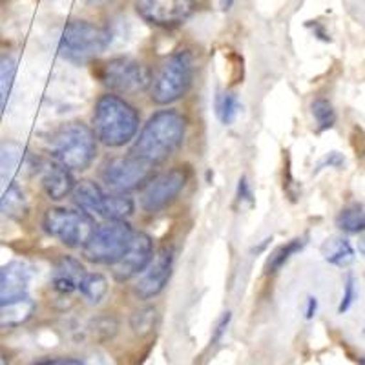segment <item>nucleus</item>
Masks as SVG:
<instances>
[{"mask_svg":"<svg viewBox=\"0 0 365 365\" xmlns=\"http://www.w3.org/2000/svg\"><path fill=\"white\" fill-rule=\"evenodd\" d=\"M311 112L316 120V125H318L319 132L332 128L334 123H336V112H334L332 104L329 103L327 99H316L314 103L311 104Z\"/></svg>","mask_w":365,"mask_h":365,"instance_id":"nucleus-29","label":"nucleus"},{"mask_svg":"<svg viewBox=\"0 0 365 365\" xmlns=\"http://www.w3.org/2000/svg\"><path fill=\"white\" fill-rule=\"evenodd\" d=\"M230 319H232V312H228V311L223 312V316L217 319V325H216V329H214V336H212V341H214V344L223 338V334L227 332L228 325H230Z\"/></svg>","mask_w":365,"mask_h":365,"instance_id":"nucleus-32","label":"nucleus"},{"mask_svg":"<svg viewBox=\"0 0 365 365\" xmlns=\"http://www.w3.org/2000/svg\"><path fill=\"white\" fill-rule=\"evenodd\" d=\"M135 230L126 220H104L83 247V256L96 265H115L128 252Z\"/></svg>","mask_w":365,"mask_h":365,"instance_id":"nucleus-5","label":"nucleus"},{"mask_svg":"<svg viewBox=\"0 0 365 365\" xmlns=\"http://www.w3.org/2000/svg\"><path fill=\"white\" fill-rule=\"evenodd\" d=\"M354 299H356V287H354V278L349 274L347 279L344 283V294H341V302H340V307H338V312L344 314L347 312L349 309L353 307Z\"/></svg>","mask_w":365,"mask_h":365,"instance_id":"nucleus-31","label":"nucleus"},{"mask_svg":"<svg viewBox=\"0 0 365 365\" xmlns=\"http://www.w3.org/2000/svg\"><path fill=\"white\" fill-rule=\"evenodd\" d=\"M322 256L334 267H349L354 262V249L345 237H331L322 245Z\"/></svg>","mask_w":365,"mask_h":365,"instance_id":"nucleus-19","label":"nucleus"},{"mask_svg":"<svg viewBox=\"0 0 365 365\" xmlns=\"http://www.w3.org/2000/svg\"><path fill=\"white\" fill-rule=\"evenodd\" d=\"M51 154L68 170H86L97 155V137L84 123H68L55 132Z\"/></svg>","mask_w":365,"mask_h":365,"instance_id":"nucleus-3","label":"nucleus"},{"mask_svg":"<svg viewBox=\"0 0 365 365\" xmlns=\"http://www.w3.org/2000/svg\"><path fill=\"white\" fill-rule=\"evenodd\" d=\"M110 46V34L88 21H70L61 35L58 50L73 61L97 57Z\"/></svg>","mask_w":365,"mask_h":365,"instance_id":"nucleus-7","label":"nucleus"},{"mask_svg":"<svg viewBox=\"0 0 365 365\" xmlns=\"http://www.w3.org/2000/svg\"><path fill=\"white\" fill-rule=\"evenodd\" d=\"M29 287V269L22 262L0 267V307L24 299Z\"/></svg>","mask_w":365,"mask_h":365,"instance_id":"nucleus-14","label":"nucleus"},{"mask_svg":"<svg viewBox=\"0 0 365 365\" xmlns=\"http://www.w3.org/2000/svg\"><path fill=\"white\" fill-rule=\"evenodd\" d=\"M187 181L188 172L182 166H174L170 170H165L154 178H150L143 185V210L148 212V214H158V212L165 210L166 207H170L179 197L182 188L187 187Z\"/></svg>","mask_w":365,"mask_h":365,"instance_id":"nucleus-9","label":"nucleus"},{"mask_svg":"<svg viewBox=\"0 0 365 365\" xmlns=\"http://www.w3.org/2000/svg\"><path fill=\"white\" fill-rule=\"evenodd\" d=\"M344 163H345V159L341 158V155L338 154V152H332V154H329L327 158H325V161L322 163V165H319V166L329 165V166H334V168H341V166H344Z\"/></svg>","mask_w":365,"mask_h":365,"instance_id":"nucleus-35","label":"nucleus"},{"mask_svg":"<svg viewBox=\"0 0 365 365\" xmlns=\"http://www.w3.org/2000/svg\"><path fill=\"white\" fill-rule=\"evenodd\" d=\"M303 247H305V240H302V237H296V240H291L289 243H285V245L278 247V249L270 254L269 259H267L265 272L267 274L278 272V270L282 269V267L285 265V263L289 262L296 252H299Z\"/></svg>","mask_w":365,"mask_h":365,"instance_id":"nucleus-25","label":"nucleus"},{"mask_svg":"<svg viewBox=\"0 0 365 365\" xmlns=\"http://www.w3.org/2000/svg\"><path fill=\"white\" fill-rule=\"evenodd\" d=\"M159 322L158 309L155 307H143L139 311H135L130 318V325H132L133 332L137 336H148L155 331Z\"/></svg>","mask_w":365,"mask_h":365,"instance_id":"nucleus-27","label":"nucleus"},{"mask_svg":"<svg viewBox=\"0 0 365 365\" xmlns=\"http://www.w3.org/2000/svg\"><path fill=\"white\" fill-rule=\"evenodd\" d=\"M26 208L24 194L21 188L11 181L0 175V210L9 216L15 214H22Z\"/></svg>","mask_w":365,"mask_h":365,"instance_id":"nucleus-22","label":"nucleus"},{"mask_svg":"<svg viewBox=\"0 0 365 365\" xmlns=\"http://www.w3.org/2000/svg\"><path fill=\"white\" fill-rule=\"evenodd\" d=\"M316 311H318V299L312 298V296H309V298H307V311H305V318L312 319V318H314Z\"/></svg>","mask_w":365,"mask_h":365,"instance_id":"nucleus-36","label":"nucleus"},{"mask_svg":"<svg viewBox=\"0 0 365 365\" xmlns=\"http://www.w3.org/2000/svg\"><path fill=\"white\" fill-rule=\"evenodd\" d=\"M237 200L243 203V201H249L252 203V190H250V185L247 181V178H241L240 179V185H237Z\"/></svg>","mask_w":365,"mask_h":365,"instance_id":"nucleus-34","label":"nucleus"},{"mask_svg":"<svg viewBox=\"0 0 365 365\" xmlns=\"http://www.w3.org/2000/svg\"><path fill=\"white\" fill-rule=\"evenodd\" d=\"M135 210V203L130 197L128 192H110L106 194L103 207L104 220H126Z\"/></svg>","mask_w":365,"mask_h":365,"instance_id":"nucleus-20","label":"nucleus"},{"mask_svg":"<svg viewBox=\"0 0 365 365\" xmlns=\"http://www.w3.org/2000/svg\"><path fill=\"white\" fill-rule=\"evenodd\" d=\"M83 2L88 6H96V8H99V6L110 4V2H113V0H83Z\"/></svg>","mask_w":365,"mask_h":365,"instance_id":"nucleus-37","label":"nucleus"},{"mask_svg":"<svg viewBox=\"0 0 365 365\" xmlns=\"http://www.w3.org/2000/svg\"><path fill=\"white\" fill-rule=\"evenodd\" d=\"M42 227L63 245L70 249H83L96 228V221L93 216L81 208L73 210V208L55 207L44 214Z\"/></svg>","mask_w":365,"mask_h":365,"instance_id":"nucleus-6","label":"nucleus"},{"mask_svg":"<svg viewBox=\"0 0 365 365\" xmlns=\"http://www.w3.org/2000/svg\"><path fill=\"white\" fill-rule=\"evenodd\" d=\"M35 311V303L26 296L15 303L0 307V329H15L26 324Z\"/></svg>","mask_w":365,"mask_h":365,"instance_id":"nucleus-18","label":"nucleus"},{"mask_svg":"<svg viewBox=\"0 0 365 365\" xmlns=\"http://www.w3.org/2000/svg\"><path fill=\"white\" fill-rule=\"evenodd\" d=\"M17 63L8 53H0V110H4L6 103L11 93L13 81H15Z\"/></svg>","mask_w":365,"mask_h":365,"instance_id":"nucleus-26","label":"nucleus"},{"mask_svg":"<svg viewBox=\"0 0 365 365\" xmlns=\"http://www.w3.org/2000/svg\"><path fill=\"white\" fill-rule=\"evenodd\" d=\"M75 179L71 175V170H68L66 166L53 163L48 165L42 172V188L48 194V197L53 201L64 200L66 195L73 194Z\"/></svg>","mask_w":365,"mask_h":365,"instance_id":"nucleus-16","label":"nucleus"},{"mask_svg":"<svg viewBox=\"0 0 365 365\" xmlns=\"http://www.w3.org/2000/svg\"><path fill=\"white\" fill-rule=\"evenodd\" d=\"M0 365H8V361H6V358L0 356Z\"/></svg>","mask_w":365,"mask_h":365,"instance_id":"nucleus-39","label":"nucleus"},{"mask_svg":"<svg viewBox=\"0 0 365 365\" xmlns=\"http://www.w3.org/2000/svg\"><path fill=\"white\" fill-rule=\"evenodd\" d=\"M117 329H119V324H117V319L112 318V316H99V318L91 319L90 324L91 336L99 341L112 340L117 334Z\"/></svg>","mask_w":365,"mask_h":365,"instance_id":"nucleus-30","label":"nucleus"},{"mask_svg":"<svg viewBox=\"0 0 365 365\" xmlns=\"http://www.w3.org/2000/svg\"><path fill=\"white\" fill-rule=\"evenodd\" d=\"M155 256L154 241L148 234L135 232L128 252L112 265V274L117 282H130L135 276H141Z\"/></svg>","mask_w":365,"mask_h":365,"instance_id":"nucleus-12","label":"nucleus"},{"mask_svg":"<svg viewBox=\"0 0 365 365\" xmlns=\"http://www.w3.org/2000/svg\"><path fill=\"white\" fill-rule=\"evenodd\" d=\"M104 200H106V192L97 185L96 181L84 179L77 182L73 188V201L81 210L88 212L90 216H103Z\"/></svg>","mask_w":365,"mask_h":365,"instance_id":"nucleus-17","label":"nucleus"},{"mask_svg":"<svg viewBox=\"0 0 365 365\" xmlns=\"http://www.w3.org/2000/svg\"><path fill=\"white\" fill-rule=\"evenodd\" d=\"M152 165L130 155H119L104 163L101 178L113 192H132L143 187L152 175Z\"/></svg>","mask_w":365,"mask_h":365,"instance_id":"nucleus-10","label":"nucleus"},{"mask_svg":"<svg viewBox=\"0 0 365 365\" xmlns=\"http://www.w3.org/2000/svg\"><path fill=\"white\" fill-rule=\"evenodd\" d=\"M187 119L178 110H159L133 141L130 154L148 165H161L172 158L185 141Z\"/></svg>","mask_w":365,"mask_h":365,"instance_id":"nucleus-1","label":"nucleus"},{"mask_svg":"<svg viewBox=\"0 0 365 365\" xmlns=\"http://www.w3.org/2000/svg\"><path fill=\"white\" fill-rule=\"evenodd\" d=\"M84 276H86V269L79 259L71 256H63L55 265L51 285L58 294H71V292L79 291V285Z\"/></svg>","mask_w":365,"mask_h":365,"instance_id":"nucleus-15","label":"nucleus"},{"mask_svg":"<svg viewBox=\"0 0 365 365\" xmlns=\"http://www.w3.org/2000/svg\"><path fill=\"white\" fill-rule=\"evenodd\" d=\"M194 79V58L188 50H179L166 58L152 75L150 99L155 104H172L187 96Z\"/></svg>","mask_w":365,"mask_h":365,"instance_id":"nucleus-4","label":"nucleus"},{"mask_svg":"<svg viewBox=\"0 0 365 365\" xmlns=\"http://www.w3.org/2000/svg\"><path fill=\"white\" fill-rule=\"evenodd\" d=\"M91 123L97 141L110 148H120L135 139L141 119L128 101L110 91L97 99Z\"/></svg>","mask_w":365,"mask_h":365,"instance_id":"nucleus-2","label":"nucleus"},{"mask_svg":"<svg viewBox=\"0 0 365 365\" xmlns=\"http://www.w3.org/2000/svg\"><path fill=\"white\" fill-rule=\"evenodd\" d=\"M336 227L347 234L365 232V210L360 205H349L341 208L336 217Z\"/></svg>","mask_w":365,"mask_h":365,"instance_id":"nucleus-24","label":"nucleus"},{"mask_svg":"<svg viewBox=\"0 0 365 365\" xmlns=\"http://www.w3.org/2000/svg\"><path fill=\"white\" fill-rule=\"evenodd\" d=\"M26 152L17 143H4L0 145V175L13 179L24 166Z\"/></svg>","mask_w":365,"mask_h":365,"instance_id":"nucleus-21","label":"nucleus"},{"mask_svg":"<svg viewBox=\"0 0 365 365\" xmlns=\"http://www.w3.org/2000/svg\"><path fill=\"white\" fill-rule=\"evenodd\" d=\"M240 110H241V104L236 93H221V96H217L216 112L223 125L227 126L234 125V120H236L237 115H240Z\"/></svg>","mask_w":365,"mask_h":365,"instance_id":"nucleus-28","label":"nucleus"},{"mask_svg":"<svg viewBox=\"0 0 365 365\" xmlns=\"http://www.w3.org/2000/svg\"><path fill=\"white\" fill-rule=\"evenodd\" d=\"M79 291L90 305H99L108 294V279L101 272H86L79 285Z\"/></svg>","mask_w":365,"mask_h":365,"instance_id":"nucleus-23","label":"nucleus"},{"mask_svg":"<svg viewBox=\"0 0 365 365\" xmlns=\"http://www.w3.org/2000/svg\"><path fill=\"white\" fill-rule=\"evenodd\" d=\"M34 365H84L79 358L71 356H58V358H46V360L35 361Z\"/></svg>","mask_w":365,"mask_h":365,"instance_id":"nucleus-33","label":"nucleus"},{"mask_svg":"<svg viewBox=\"0 0 365 365\" xmlns=\"http://www.w3.org/2000/svg\"><path fill=\"white\" fill-rule=\"evenodd\" d=\"M135 8L150 24L175 28L194 13L195 0H135Z\"/></svg>","mask_w":365,"mask_h":365,"instance_id":"nucleus-11","label":"nucleus"},{"mask_svg":"<svg viewBox=\"0 0 365 365\" xmlns=\"http://www.w3.org/2000/svg\"><path fill=\"white\" fill-rule=\"evenodd\" d=\"M103 83L117 96H133L145 91L152 83V71L139 61L128 57L112 58L103 68Z\"/></svg>","mask_w":365,"mask_h":365,"instance_id":"nucleus-8","label":"nucleus"},{"mask_svg":"<svg viewBox=\"0 0 365 365\" xmlns=\"http://www.w3.org/2000/svg\"><path fill=\"white\" fill-rule=\"evenodd\" d=\"M358 250H360L361 256H365V234L360 237V241H358Z\"/></svg>","mask_w":365,"mask_h":365,"instance_id":"nucleus-38","label":"nucleus"},{"mask_svg":"<svg viewBox=\"0 0 365 365\" xmlns=\"http://www.w3.org/2000/svg\"><path fill=\"white\" fill-rule=\"evenodd\" d=\"M172 269H174V250L163 249L158 252L148 265V269L141 274V278L137 279L133 285V294L139 299L146 302L165 291L166 283L170 282Z\"/></svg>","mask_w":365,"mask_h":365,"instance_id":"nucleus-13","label":"nucleus"}]
</instances>
